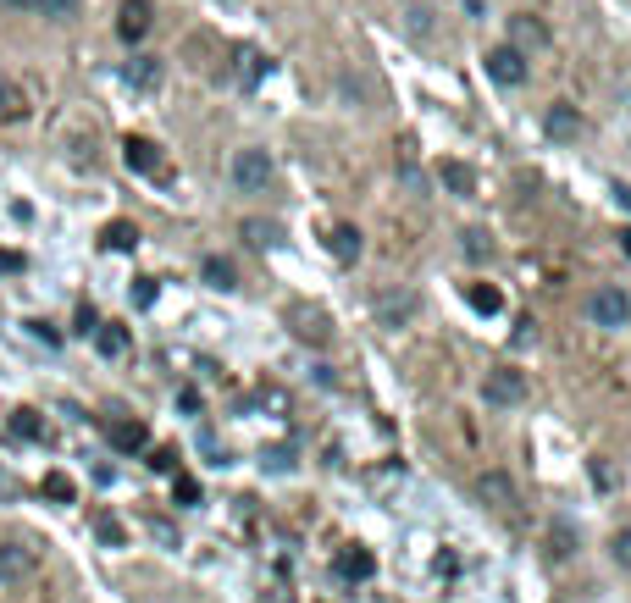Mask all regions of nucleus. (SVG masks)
Instances as JSON below:
<instances>
[{
	"mask_svg": "<svg viewBox=\"0 0 631 603\" xmlns=\"http://www.w3.org/2000/svg\"><path fill=\"white\" fill-rule=\"evenodd\" d=\"M615 559L631 570V526H626V532H615Z\"/></svg>",
	"mask_w": 631,
	"mask_h": 603,
	"instance_id": "f704fd0d",
	"label": "nucleus"
},
{
	"mask_svg": "<svg viewBox=\"0 0 631 603\" xmlns=\"http://www.w3.org/2000/svg\"><path fill=\"white\" fill-rule=\"evenodd\" d=\"M34 570V548L28 543H0V581H17Z\"/></svg>",
	"mask_w": 631,
	"mask_h": 603,
	"instance_id": "9b49d317",
	"label": "nucleus"
},
{
	"mask_svg": "<svg viewBox=\"0 0 631 603\" xmlns=\"http://www.w3.org/2000/svg\"><path fill=\"white\" fill-rule=\"evenodd\" d=\"M510 45L515 50H537V45H548V28L537 23L532 12H521V17H510Z\"/></svg>",
	"mask_w": 631,
	"mask_h": 603,
	"instance_id": "f8f14e48",
	"label": "nucleus"
},
{
	"mask_svg": "<svg viewBox=\"0 0 631 603\" xmlns=\"http://www.w3.org/2000/svg\"><path fill=\"white\" fill-rule=\"evenodd\" d=\"M28 111V100H23V89H17L12 78H0V122H17Z\"/></svg>",
	"mask_w": 631,
	"mask_h": 603,
	"instance_id": "412c9836",
	"label": "nucleus"
},
{
	"mask_svg": "<svg viewBox=\"0 0 631 603\" xmlns=\"http://www.w3.org/2000/svg\"><path fill=\"white\" fill-rule=\"evenodd\" d=\"M155 12H150V0H122V12H117V34L128 39V45H139L144 34H150Z\"/></svg>",
	"mask_w": 631,
	"mask_h": 603,
	"instance_id": "423d86ee",
	"label": "nucleus"
},
{
	"mask_svg": "<svg viewBox=\"0 0 631 603\" xmlns=\"http://www.w3.org/2000/svg\"><path fill=\"white\" fill-rule=\"evenodd\" d=\"M150 471L172 476V471H178V454H172V449H155V454H150Z\"/></svg>",
	"mask_w": 631,
	"mask_h": 603,
	"instance_id": "2f4dec72",
	"label": "nucleus"
},
{
	"mask_svg": "<svg viewBox=\"0 0 631 603\" xmlns=\"http://www.w3.org/2000/svg\"><path fill=\"white\" fill-rule=\"evenodd\" d=\"M438 178H443V189H449V194H471V172H465L460 161H443Z\"/></svg>",
	"mask_w": 631,
	"mask_h": 603,
	"instance_id": "5701e85b",
	"label": "nucleus"
},
{
	"mask_svg": "<svg viewBox=\"0 0 631 603\" xmlns=\"http://www.w3.org/2000/svg\"><path fill=\"white\" fill-rule=\"evenodd\" d=\"M482 393H488V404L510 410V404H521V399H526V382H521V371H488Z\"/></svg>",
	"mask_w": 631,
	"mask_h": 603,
	"instance_id": "39448f33",
	"label": "nucleus"
},
{
	"mask_svg": "<svg viewBox=\"0 0 631 603\" xmlns=\"http://www.w3.org/2000/svg\"><path fill=\"white\" fill-rule=\"evenodd\" d=\"M576 532H571V526H560V532H554V537H548V554H554V559H571L576 554Z\"/></svg>",
	"mask_w": 631,
	"mask_h": 603,
	"instance_id": "cd10ccee",
	"label": "nucleus"
},
{
	"mask_svg": "<svg viewBox=\"0 0 631 603\" xmlns=\"http://www.w3.org/2000/svg\"><path fill=\"white\" fill-rule=\"evenodd\" d=\"M100 244L117 249V255H128V249H139V227H133V222H111L106 233H100Z\"/></svg>",
	"mask_w": 631,
	"mask_h": 603,
	"instance_id": "6ab92c4d",
	"label": "nucleus"
},
{
	"mask_svg": "<svg viewBox=\"0 0 631 603\" xmlns=\"http://www.w3.org/2000/svg\"><path fill=\"white\" fill-rule=\"evenodd\" d=\"M587 316H593L598 327H626V321H631V299H626V288H598L593 305H587Z\"/></svg>",
	"mask_w": 631,
	"mask_h": 603,
	"instance_id": "f03ea898",
	"label": "nucleus"
},
{
	"mask_svg": "<svg viewBox=\"0 0 631 603\" xmlns=\"http://www.w3.org/2000/svg\"><path fill=\"white\" fill-rule=\"evenodd\" d=\"M460 249L471 255V261H493V238L482 233V227H471V233H460Z\"/></svg>",
	"mask_w": 631,
	"mask_h": 603,
	"instance_id": "4be33fe9",
	"label": "nucleus"
},
{
	"mask_svg": "<svg viewBox=\"0 0 631 603\" xmlns=\"http://www.w3.org/2000/svg\"><path fill=\"white\" fill-rule=\"evenodd\" d=\"M122 161H128V172H139V178H155V172H161V150H155L150 139H128L122 144Z\"/></svg>",
	"mask_w": 631,
	"mask_h": 603,
	"instance_id": "1a4fd4ad",
	"label": "nucleus"
},
{
	"mask_svg": "<svg viewBox=\"0 0 631 603\" xmlns=\"http://www.w3.org/2000/svg\"><path fill=\"white\" fill-rule=\"evenodd\" d=\"M488 78L504 83V89H521V83H526V56H521L515 45L488 50Z\"/></svg>",
	"mask_w": 631,
	"mask_h": 603,
	"instance_id": "7ed1b4c3",
	"label": "nucleus"
},
{
	"mask_svg": "<svg viewBox=\"0 0 631 603\" xmlns=\"http://www.w3.org/2000/svg\"><path fill=\"white\" fill-rule=\"evenodd\" d=\"M327 249H333V261H338V266H355V261H360V249H366V244H360V227H355V222L333 227Z\"/></svg>",
	"mask_w": 631,
	"mask_h": 603,
	"instance_id": "9d476101",
	"label": "nucleus"
},
{
	"mask_svg": "<svg viewBox=\"0 0 631 603\" xmlns=\"http://www.w3.org/2000/svg\"><path fill=\"white\" fill-rule=\"evenodd\" d=\"M89 338H95V349L106 360H117V355H128V327H117V321H100L95 332H89Z\"/></svg>",
	"mask_w": 631,
	"mask_h": 603,
	"instance_id": "2eb2a0df",
	"label": "nucleus"
},
{
	"mask_svg": "<svg viewBox=\"0 0 631 603\" xmlns=\"http://www.w3.org/2000/svg\"><path fill=\"white\" fill-rule=\"evenodd\" d=\"M111 443H117L122 454H139L144 443H150V432H144V421H117L111 426Z\"/></svg>",
	"mask_w": 631,
	"mask_h": 603,
	"instance_id": "f3484780",
	"label": "nucleus"
},
{
	"mask_svg": "<svg viewBox=\"0 0 631 603\" xmlns=\"http://www.w3.org/2000/svg\"><path fill=\"white\" fill-rule=\"evenodd\" d=\"M28 332H34L39 343H50V349H56V343H61V338H56V327H50V321H28Z\"/></svg>",
	"mask_w": 631,
	"mask_h": 603,
	"instance_id": "c9c22d12",
	"label": "nucleus"
},
{
	"mask_svg": "<svg viewBox=\"0 0 631 603\" xmlns=\"http://www.w3.org/2000/svg\"><path fill=\"white\" fill-rule=\"evenodd\" d=\"M620 249H626V255H631V227H626V233H620Z\"/></svg>",
	"mask_w": 631,
	"mask_h": 603,
	"instance_id": "ea45409f",
	"label": "nucleus"
},
{
	"mask_svg": "<svg viewBox=\"0 0 631 603\" xmlns=\"http://www.w3.org/2000/svg\"><path fill=\"white\" fill-rule=\"evenodd\" d=\"M477 493L488 498V509H515V487H510V476H504V471H488L477 482Z\"/></svg>",
	"mask_w": 631,
	"mask_h": 603,
	"instance_id": "4468645a",
	"label": "nucleus"
},
{
	"mask_svg": "<svg viewBox=\"0 0 631 603\" xmlns=\"http://www.w3.org/2000/svg\"><path fill=\"white\" fill-rule=\"evenodd\" d=\"M333 570L344 581H371L377 576V554H371V548H344V554L333 559Z\"/></svg>",
	"mask_w": 631,
	"mask_h": 603,
	"instance_id": "6e6552de",
	"label": "nucleus"
},
{
	"mask_svg": "<svg viewBox=\"0 0 631 603\" xmlns=\"http://www.w3.org/2000/svg\"><path fill=\"white\" fill-rule=\"evenodd\" d=\"M288 321H299V338H305V343H322V332H327V321L316 316V310H294Z\"/></svg>",
	"mask_w": 631,
	"mask_h": 603,
	"instance_id": "393cba45",
	"label": "nucleus"
},
{
	"mask_svg": "<svg viewBox=\"0 0 631 603\" xmlns=\"http://www.w3.org/2000/svg\"><path fill=\"white\" fill-rule=\"evenodd\" d=\"M377 327H410V316H416V294L410 288H393V294H377Z\"/></svg>",
	"mask_w": 631,
	"mask_h": 603,
	"instance_id": "20e7f679",
	"label": "nucleus"
},
{
	"mask_svg": "<svg viewBox=\"0 0 631 603\" xmlns=\"http://www.w3.org/2000/svg\"><path fill=\"white\" fill-rule=\"evenodd\" d=\"M72 12H78V0H45V12H39V17H56V23H67Z\"/></svg>",
	"mask_w": 631,
	"mask_h": 603,
	"instance_id": "7c9ffc66",
	"label": "nucleus"
},
{
	"mask_svg": "<svg viewBox=\"0 0 631 603\" xmlns=\"http://www.w3.org/2000/svg\"><path fill=\"white\" fill-rule=\"evenodd\" d=\"M95 327H100L95 305H78V327H72V332H78V338H89V332H95Z\"/></svg>",
	"mask_w": 631,
	"mask_h": 603,
	"instance_id": "473e14b6",
	"label": "nucleus"
},
{
	"mask_svg": "<svg viewBox=\"0 0 631 603\" xmlns=\"http://www.w3.org/2000/svg\"><path fill=\"white\" fill-rule=\"evenodd\" d=\"M294 465V449H266V471H288Z\"/></svg>",
	"mask_w": 631,
	"mask_h": 603,
	"instance_id": "72a5a7b5",
	"label": "nucleus"
},
{
	"mask_svg": "<svg viewBox=\"0 0 631 603\" xmlns=\"http://www.w3.org/2000/svg\"><path fill=\"white\" fill-rule=\"evenodd\" d=\"M133 305H139V310L155 305V277H139V283H133Z\"/></svg>",
	"mask_w": 631,
	"mask_h": 603,
	"instance_id": "c756f323",
	"label": "nucleus"
},
{
	"mask_svg": "<svg viewBox=\"0 0 631 603\" xmlns=\"http://www.w3.org/2000/svg\"><path fill=\"white\" fill-rule=\"evenodd\" d=\"M543 128H548V139H576V133H582V117H576V106H554Z\"/></svg>",
	"mask_w": 631,
	"mask_h": 603,
	"instance_id": "dca6fc26",
	"label": "nucleus"
},
{
	"mask_svg": "<svg viewBox=\"0 0 631 603\" xmlns=\"http://www.w3.org/2000/svg\"><path fill=\"white\" fill-rule=\"evenodd\" d=\"M6 426H12L17 443H45V421H39V410H17Z\"/></svg>",
	"mask_w": 631,
	"mask_h": 603,
	"instance_id": "a211bd4d",
	"label": "nucleus"
},
{
	"mask_svg": "<svg viewBox=\"0 0 631 603\" xmlns=\"http://www.w3.org/2000/svg\"><path fill=\"white\" fill-rule=\"evenodd\" d=\"M239 238H244V244H255V249H277L288 233H283L277 222H266V216H250V222L239 227Z\"/></svg>",
	"mask_w": 631,
	"mask_h": 603,
	"instance_id": "ddd939ff",
	"label": "nucleus"
},
{
	"mask_svg": "<svg viewBox=\"0 0 631 603\" xmlns=\"http://www.w3.org/2000/svg\"><path fill=\"white\" fill-rule=\"evenodd\" d=\"M0 272H23V255H6V249H0Z\"/></svg>",
	"mask_w": 631,
	"mask_h": 603,
	"instance_id": "58836bf2",
	"label": "nucleus"
},
{
	"mask_svg": "<svg viewBox=\"0 0 631 603\" xmlns=\"http://www.w3.org/2000/svg\"><path fill=\"white\" fill-rule=\"evenodd\" d=\"M172 504L194 509V504H200V482H194V476H178V471H172Z\"/></svg>",
	"mask_w": 631,
	"mask_h": 603,
	"instance_id": "a878e982",
	"label": "nucleus"
},
{
	"mask_svg": "<svg viewBox=\"0 0 631 603\" xmlns=\"http://www.w3.org/2000/svg\"><path fill=\"white\" fill-rule=\"evenodd\" d=\"M465 299H471V310H477V316H499V310H504L499 288H488V283H471V288H465Z\"/></svg>",
	"mask_w": 631,
	"mask_h": 603,
	"instance_id": "aec40b11",
	"label": "nucleus"
},
{
	"mask_svg": "<svg viewBox=\"0 0 631 603\" xmlns=\"http://www.w3.org/2000/svg\"><path fill=\"white\" fill-rule=\"evenodd\" d=\"M122 83L139 89V95H155V89H161V61L155 56H133L128 67H122Z\"/></svg>",
	"mask_w": 631,
	"mask_h": 603,
	"instance_id": "0eeeda50",
	"label": "nucleus"
},
{
	"mask_svg": "<svg viewBox=\"0 0 631 603\" xmlns=\"http://www.w3.org/2000/svg\"><path fill=\"white\" fill-rule=\"evenodd\" d=\"M45 493L56 498V504H72V476L67 471H50L45 476Z\"/></svg>",
	"mask_w": 631,
	"mask_h": 603,
	"instance_id": "bb28decb",
	"label": "nucleus"
},
{
	"mask_svg": "<svg viewBox=\"0 0 631 603\" xmlns=\"http://www.w3.org/2000/svg\"><path fill=\"white\" fill-rule=\"evenodd\" d=\"M95 532H100V543H106V548H122V543H128V532H122V526L111 521V515H100V526H95Z\"/></svg>",
	"mask_w": 631,
	"mask_h": 603,
	"instance_id": "c85d7f7f",
	"label": "nucleus"
},
{
	"mask_svg": "<svg viewBox=\"0 0 631 603\" xmlns=\"http://www.w3.org/2000/svg\"><path fill=\"white\" fill-rule=\"evenodd\" d=\"M593 482L604 487V493H609V487H615V476H609V465H604V460H593Z\"/></svg>",
	"mask_w": 631,
	"mask_h": 603,
	"instance_id": "e433bc0d",
	"label": "nucleus"
},
{
	"mask_svg": "<svg viewBox=\"0 0 631 603\" xmlns=\"http://www.w3.org/2000/svg\"><path fill=\"white\" fill-rule=\"evenodd\" d=\"M0 6H12V12H45V0H0Z\"/></svg>",
	"mask_w": 631,
	"mask_h": 603,
	"instance_id": "4c0bfd02",
	"label": "nucleus"
},
{
	"mask_svg": "<svg viewBox=\"0 0 631 603\" xmlns=\"http://www.w3.org/2000/svg\"><path fill=\"white\" fill-rule=\"evenodd\" d=\"M233 189L239 194H266L272 189V155L255 150V144L233 155Z\"/></svg>",
	"mask_w": 631,
	"mask_h": 603,
	"instance_id": "f257e3e1",
	"label": "nucleus"
},
{
	"mask_svg": "<svg viewBox=\"0 0 631 603\" xmlns=\"http://www.w3.org/2000/svg\"><path fill=\"white\" fill-rule=\"evenodd\" d=\"M205 283H211V288H239V277H233V261L211 255V261H205Z\"/></svg>",
	"mask_w": 631,
	"mask_h": 603,
	"instance_id": "b1692460",
	"label": "nucleus"
}]
</instances>
